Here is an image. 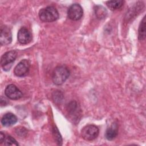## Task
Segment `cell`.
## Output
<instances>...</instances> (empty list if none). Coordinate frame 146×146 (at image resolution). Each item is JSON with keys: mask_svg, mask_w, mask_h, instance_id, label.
Here are the masks:
<instances>
[{"mask_svg": "<svg viewBox=\"0 0 146 146\" xmlns=\"http://www.w3.org/2000/svg\"><path fill=\"white\" fill-rule=\"evenodd\" d=\"M70 71L65 66H59L56 67L52 72V80L56 85L63 84L69 77Z\"/></svg>", "mask_w": 146, "mask_h": 146, "instance_id": "1", "label": "cell"}, {"mask_svg": "<svg viewBox=\"0 0 146 146\" xmlns=\"http://www.w3.org/2000/svg\"><path fill=\"white\" fill-rule=\"evenodd\" d=\"M39 17L43 22H51L58 19L59 13L55 7L53 6H47L39 10Z\"/></svg>", "mask_w": 146, "mask_h": 146, "instance_id": "2", "label": "cell"}, {"mask_svg": "<svg viewBox=\"0 0 146 146\" xmlns=\"http://www.w3.org/2000/svg\"><path fill=\"white\" fill-rule=\"evenodd\" d=\"M99 128L93 124L84 127L81 130V136L86 140L91 141L96 139L99 135Z\"/></svg>", "mask_w": 146, "mask_h": 146, "instance_id": "3", "label": "cell"}, {"mask_svg": "<svg viewBox=\"0 0 146 146\" xmlns=\"http://www.w3.org/2000/svg\"><path fill=\"white\" fill-rule=\"evenodd\" d=\"M30 62L28 59H23L20 61L14 70V74L18 77H22L26 75L30 70Z\"/></svg>", "mask_w": 146, "mask_h": 146, "instance_id": "4", "label": "cell"}, {"mask_svg": "<svg viewBox=\"0 0 146 146\" xmlns=\"http://www.w3.org/2000/svg\"><path fill=\"white\" fill-rule=\"evenodd\" d=\"M83 9L78 3L71 5L67 11V16L69 19L72 21H78L83 16Z\"/></svg>", "mask_w": 146, "mask_h": 146, "instance_id": "5", "label": "cell"}, {"mask_svg": "<svg viewBox=\"0 0 146 146\" xmlns=\"http://www.w3.org/2000/svg\"><path fill=\"white\" fill-rule=\"evenodd\" d=\"M5 95L9 99L13 100H18L21 98L23 94L21 90L14 84L8 85L5 90Z\"/></svg>", "mask_w": 146, "mask_h": 146, "instance_id": "6", "label": "cell"}, {"mask_svg": "<svg viewBox=\"0 0 146 146\" xmlns=\"http://www.w3.org/2000/svg\"><path fill=\"white\" fill-rule=\"evenodd\" d=\"M12 40V34L10 29L6 26L3 25L1 27L0 43L1 45H7L10 44Z\"/></svg>", "mask_w": 146, "mask_h": 146, "instance_id": "7", "label": "cell"}, {"mask_svg": "<svg viewBox=\"0 0 146 146\" xmlns=\"http://www.w3.org/2000/svg\"><path fill=\"white\" fill-rule=\"evenodd\" d=\"M17 56V52L15 50H11L5 52L1 59V66L5 68L9 64H11L15 60Z\"/></svg>", "mask_w": 146, "mask_h": 146, "instance_id": "8", "label": "cell"}, {"mask_svg": "<svg viewBox=\"0 0 146 146\" xmlns=\"http://www.w3.org/2000/svg\"><path fill=\"white\" fill-rule=\"evenodd\" d=\"M18 42L23 44L30 43L32 40V35L30 31L25 27H21L18 33Z\"/></svg>", "mask_w": 146, "mask_h": 146, "instance_id": "9", "label": "cell"}, {"mask_svg": "<svg viewBox=\"0 0 146 146\" xmlns=\"http://www.w3.org/2000/svg\"><path fill=\"white\" fill-rule=\"evenodd\" d=\"M17 116L12 113L5 114L1 119V123L5 127H9L14 125L17 121Z\"/></svg>", "mask_w": 146, "mask_h": 146, "instance_id": "10", "label": "cell"}, {"mask_svg": "<svg viewBox=\"0 0 146 146\" xmlns=\"http://www.w3.org/2000/svg\"><path fill=\"white\" fill-rule=\"evenodd\" d=\"M117 133L118 125L117 123H113L110 125L109 127L107 128L105 133V136L107 140H112L116 137Z\"/></svg>", "mask_w": 146, "mask_h": 146, "instance_id": "11", "label": "cell"}, {"mask_svg": "<svg viewBox=\"0 0 146 146\" xmlns=\"http://www.w3.org/2000/svg\"><path fill=\"white\" fill-rule=\"evenodd\" d=\"M94 11L96 17L99 19L104 18L107 14V11L106 8L100 5L95 6L94 8Z\"/></svg>", "mask_w": 146, "mask_h": 146, "instance_id": "12", "label": "cell"}, {"mask_svg": "<svg viewBox=\"0 0 146 146\" xmlns=\"http://www.w3.org/2000/svg\"><path fill=\"white\" fill-rule=\"evenodd\" d=\"M78 110H79V107L76 102L72 101L68 104L67 111L71 116L73 117L78 116V114H77V113H79Z\"/></svg>", "mask_w": 146, "mask_h": 146, "instance_id": "13", "label": "cell"}, {"mask_svg": "<svg viewBox=\"0 0 146 146\" xmlns=\"http://www.w3.org/2000/svg\"><path fill=\"white\" fill-rule=\"evenodd\" d=\"M123 3L124 1L122 0L109 1L106 2L107 6L111 10H116L120 9L123 6Z\"/></svg>", "mask_w": 146, "mask_h": 146, "instance_id": "14", "label": "cell"}, {"mask_svg": "<svg viewBox=\"0 0 146 146\" xmlns=\"http://www.w3.org/2000/svg\"><path fill=\"white\" fill-rule=\"evenodd\" d=\"M138 38L140 40H143L145 38V17H144L140 24Z\"/></svg>", "mask_w": 146, "mask_h": 146, "instance_id": "15", "label": "cell"}, {"mask_svg": "<svg viewBox=\"0 0 146 146\" xmlns=\"http://www.w3.org/2000/svg\"><path fill=\"white\" fill-rule=\"evenodd\" d=\"M3 142V144L6 145H18L16 140L11 136H5Z\"/></svg>", "mask_w": 146, "mask_h": 146, "instance_id": "16", "label": "cell"}, {"mask_svg": "<svg viewBox=\"0 0 146 146\" xmlns=\"http://www.w3.org/2000/svg\"><path fill=\"white\" fill-rule=\"evenodd\" d=\"M53 134H54L55 140L56 141V142L59 145L62 144V139L61 136L59 133V131H58V129H57L56 127L53 128Z\"/></svg>", "mask_w": 146, "mask_h": 146, "instance_id": "17", "label": "cell"}, {"mask_svg": "<svg viewBox=\"0 0 146 146\" xmlns=\"http://www.w3.org/2000/svg\"><path fill=\"white\" fill-rule=\"evenodd\" d=\"M5 137V134H3L2 132H1V142H0L1 144H2L3 143V141L4 140Z\"/></svg>", "mask_w": 146, "mask_h": 146, "instance_id": "18", "label": "cell"}]
</instances>
